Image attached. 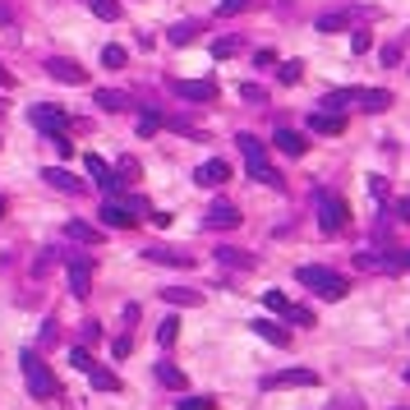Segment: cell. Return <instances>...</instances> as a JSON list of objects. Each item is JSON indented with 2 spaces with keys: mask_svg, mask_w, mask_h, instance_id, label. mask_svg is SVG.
Returning <instances> with one entry per match:
<instances>
[{
  "mask_svg": "<svg viewBox=\"0 0 410 410\" xmlns=\"http://www.w3.org/2000/svg\"><path fill=\"white\" fill-rule=\"evenodd\" d=\"M295 281L309 290H318L323 300H346L350 295V281L337 277L332 268H318V263H305V268H295Z\"/></svg>",
  "mask_w": 410,
  "mask_h": 410,
  "instance_id": "1",
  "label": "cell"
},
{
  "mask_svg": "<svg viewBox=\"0 0 410 410\" xmlns=\"http://www.w3.org/2000/svg\"><path fill=\"white\" fill-rule=\"evenodd\" d=\"M240 152H245V162H249V180H258V184H268V189H281V175H277V166L268 162V152H263V143L253 139V134H240Z\"/></svg>",
  "mask_w": 410,
  "mask_h": 410,
  "instance_id": "2",
  "label": "cell"
},
{
  "mask_svg": "<svg viewBox=\"0 0 410 410\" xmlns=\"http://www.w3.org/2000/svg\"><path fill=\"white\" fill-rule=\"evenodd\" d=\"M19 364H23V378H28V392H33V396H56V392H61L56 374L42 364V355H37V350H23V355H19Z\"/></svg>",
  "mask_w": 410,
  "mask_h": 410,
  "instance_id": "3",
  "label": "cell"
},
{
  "mask_svg": "<svg viewBox=\"0 0 410 410\" xmlns=\"http://www.w3.org/2000/svg\"><path fill=\"white\" fill-rule=\"evenodd\" d=\"M350 221V208L341 199H332V194H318V231L323 236H337V231H346Z\"/></svg>",
  "mask_w": 410,
  "mask_h": 410,
  "instance_id": "4",
  "label": "cell"
},
{
  "mask_svg": "<svg viewBox=\"0 0 410 410\" xmlns=\"http://www.w3.org/2000/svg\"><path fill=\"white\" fill-rule=\"evenodd\" d=\"M83 166H88V175L97 180V189H102L106 199H120L125 180H120V171H115V166H106L102 157H97V152H88V157H83Z\"/></svg>",
  "mask_w": 410,
  "mask_h": 410,
  "instance_id": "5",
  "label": "cell"
},
{
  "mask_svg": "<svg viewBox=\"0 0 410 410\" xmlns=\"http://www.w3.org/2000/svg\"><path fill=\"white\" fill-rule=\"evenodd\" d=\"M28 120H33L42 134H51V139L56 134H70V115H65L61 106H51V102H37L33 111H28Z\"/></svg>",
  "mask_w": 410,
  "mask_h": 410,
  "instance_id": "6",
  "label": "cell"
},
{
  "mask_svg": "<svg viewBox=\"0 0 410 410\" xmlns=\"http://www.w3.org/2000/svg\"><path fill=\"white\" fill-rule=\"evenodd\" d=\"M97 217H102V226H106V231H134V226H139V217H134V212L125 208L120 199H106Z\"/></svg>",
  "mask_w": 410,
  "mask_h": 410,
  "instance_id": "7",
  "label": "cell"
},
{
  "mask_svg": "<svg viewBox=\"0 0 410 410\" xmlns=\"http://www.w3.org/2000/svg\"><path fill=\"white\" fill-rule=\"evenodd\" d=\"M231 180V162L226 157H208L199 162V171H194V184H203V189H217V184Z\"/></svg>",
  "mask_w": 410,
  "mask_h": 410,
  "instance_id": "8",
  "label": "cell"
},
{
  "mask_svg": "<svg viewBox=\"0 0 410 410\" xmlns=\"http://www.w3.org/2000/svg\"><path fill=\"white\" fill-rule=\"evenodd\" d=\"M46 74H51L56 83H70V88L88 83V70H83V65H74V61H65V56H51V61H46Z\"/></svg>",
  "mask_w": 410,
  "mask_h": 410,
  "instance_id": "9",
  "label": "cell"
},
{
  "mask_svg": "<svg viewBox=\"0 0 410 410\" xmlns=\"http://www.w3.org/2000/svg\"><path fill=\"white\" fill-rule=\"evenodd\" d=\"M314 383H318L314 369H281V374H268V378H263V387H268V392H272V387H314Z\"/></svg>",
  "mask_w": 410,
  "mask_h": 410,
  "instance_id": "10",
  "label": "cell"
},
{
  "mask_svg": "<svg viewBox=\"0 0 410 410\" xmlns=\"http://www.w3.org/2000/svg\"><path fill=\"white\" fill-rule=\"evenodd\" d=\"M171 88L184 97V102H217V83L212 79H175Z\"/></svg>",
  "mask_w": 410,
  "mask_h": 410,
  "instance_id": "11",
  "label": "cell"
},
{
  "mask_svg": "<svg viewBox=\"0 0 410 410\" xmlns=\"http://www.w3.org/2000/svg\"><path fill=\"white\" fill-rule=\"evenodd\" d=\"M355 102H359V111L378 115V111L392 106V93H387V88H355Z\"/></svg>",
  "mask_w": 410,
  "mask_h": 410,
  "instance_id": "12",
  "label": "cell"
},
{
  "mask_svg": "<svg viewBox=\"0 0 410 410\" xmlns=\"http://www.w3.org/2000/svg\"><path fill=\"white\" fill-rule=\"evenodd\" d=\"M217 263H221V268H236V272H253V268H258V258H253L249 249H236V245H221Z\"/></svg>",
  "mask_w": 410,
  "mask_h": 410,
  "instance_id": "13",
  "label": "cell"
},
{
  "mask_svg": "<svg viewBox=\"0 0 410 410\" xmlns=\"http://www.w3.org/2000/svg\"><path fill=\"white\" fill-rule=\"evenodd\" d=\"M309 130H314V134H327V139H337V134L346 130V115H341V111H314V115H309Z\"/></svg>",
  "mask_w": 410,
  "mask_h": 410,
  "instance_id": "14",
  "label": "cell"
},
{
  "mask_svg": "<svg viewBox=\"0 0 410 410\" xmlns=\"http://www.w3.org/2000/svg\"><path fill=\"white\" fill-rule=\"evenodd\" d=\"M272 143H277L286 157H305V152H309V139H305V134H295V130H286V125L272 134Z\"/></svg>",
  "mask_w": 410,
  "mask_h": 410,
  "instance_id": "15",
  "label": "cell"
},
{
  "mask_svg": "<svg viewBox=\"0 0 410 410\" xmlns=\"http://www.w3.org/2000/svg\"><path fill=\"white\" fill-rule=\"evenodd\" d=\"M42 180L51 184V189H61V194H83V180H74V175L65 171V166H46Z\"/></svg>",
  "mask_w": 410,
  "mask_h": 410,
  "instance_id": "16",
  "label": "cell"
},
{
  "mask_svg": "<svg viewBox=\"0 0 410 410\" xmlns=\"http://www.w3.org/2000/svg\"><path fill=\"white\" fill-rule=\"evenodd\" d=\"M208 226H212V231L240 226V208H236V203H212V208H208Z\"/></svg>",
  "mask_w": 410,
  "mask_h": 410,
  "instance_id": "17",
  "label": "cell"
},
{
  "mask_svg": "<svg viewBox=\"0 0 410 410\" xmlns=\"http://www.w3.org/2000/svg\"><path fill=\"white\" fill-rule=\"evenodd\" d=\"M253 332H258V337L263 341H272V346H281V350H286L290 346V332L286 327H281V323H272V318H253V323H249Z\"/></svg>",
  "mask_w": 410,
  "mask_h": 410,
  "instance_id": "18",
  "label": "cell"
},
{
  "mask_svg": "<svg viewBox=\"0 0 410 410\" xmlns=\"http://www.w3.org/2000/svg\"><path fill=\"white\" fill-rule=\"evenodd\" d=\"M70 290H74V295H88V290H93V263H88V258L70 263Z\"/></svg>",
  "mask_w": 410,
  "mask_h": 410,
  "instance_id": "19",
  "label": "cell"
},
{
  "mask_svg": "<svg viewBox=\"0 0 410 410\" xmlns=\"http://www.w3.org/2000/svg\"><path fill=\"white\" fill-rule=\"evenodd\" d=\"M143 258L148 263H166V268H189V253H175V249H143Z\"/></svg>",
  "mask_w": 410,
  "mask_h": 410,
  "instance_id": "20",
  "label": "cell"
},
{
  "mask_svg": "<svg viewBox=\"0 0 410 410\" xmlns=\"http://www.w3.org/2000/svg\"><path fill=\"white\" fill-rule=\"evenodd\" d=\"M97 106H102V111H130V97L125 93H115V88H97Z\"/></svg>",
  "mask_w": 410,
  "mask_h": 410,
  "instance_id": "21",
  "label": "cell"
},
{
  "mask_svg": "<svg viewBox=\"0 0 410 410\" xmlns=\"http://www.w3.org/2000/svg\"><path fill=\"white\" fill-rule=\"evenodd\" d=\"M88 378H93L97 392H120V378H115L111 369H102V364H93V374H88Z\"/></svg>",
  "mask_w": 410,
  "mask_h": 410,
  "instance_id": "22",
  "label": "cell"
},
{
  "mask_svg": "<svg viewBox=\"0 0 410 410\" xmlns=\"http://www.w3.org/2000/svg\"><path fill=\"white\" fill-rule=\"evenodd\" d=\"M383 272H410V249H383Z\"/></svg>",
  "mask_w": 410,
  "mask_h": 410,
  "instance_id": "23",
  "label": "cell"
},
{
  "mask_svg": "<svg viewBox=\"0 0 410 410\" xmlns=\"http://www.w3.org/2000/svg\"><path fill=\"white\" fill-rule=\"evenodd\" d=\"M65 231H70V240H79V245H97V240H102V231L88 226V221H70Z\"/></svg>",
  "mask_w": 410,
  "mask_h": 410,
  "instance_id": "24",
  "label": "cell"
},
{
  "mask_svg": "<svg viewBox=\"0 0 410 410\" xmlns=\"http://www.w3.org/2000/svg\"><path fill=\"white\" fill-rule=\"evenodd\" d=\"M162 300H171V305H203V295H199V290H180V286H166L162 290Z\"/></svg>",
  "mask_w": 410,
  "mask_h": 410,
  "instance_id": "25",
  "label": "cell"
},
{
  "mask_svg": "<svg viewBox=\"0 0 410 410\" xmlns=\"http://www.w3.org/2000/svg\"><path fill=\"white\" fill-rule=\"evenodd\" d=\"M157 383L171 387V392H180V387H184V374H180L175 364H157Z\"/></svg>",
  "mask_w": 410,
  "mask_h": 410,
  "instance_id": "26",
  "label": "cell"
},
{
  "mask_svg": "<svg viewBox=\"0 0 410 410\" xmlns=\"http://www.w3.org/2000/svg\"><path fill=\"white\" fill-rule=\"evenodd\" d=\"M88 5H93V14L106 19V23H115V19H120V5H115V0H88Z\"/></svg>",
  "mask_w": 410,
  "mask_h": 410,
  "instance_id": "27",
  "label": "cell"
},
{
  "mask_svg": "<svg viewBox=\"0 0 410 410\" xmlns=\"http://www.w3.org/2000/svg\"><path fill=\"white\" fill-rule=\"evenodd\" d=\"M175 337H180V323H175V318H162V323H157V341H162V346H175Z\"/></svg>",
  "mask_w": 410,
  "mask_h": 410,
  "instance_id": "28",
  "label": "cell"
},
{
  "mask_svg": "<svg viewBox=\"0 0 410 410\" xmlns=\"http://www.w3.org/2000/svg\"><path fill=\"white\" fill-rule=\"evenodd\" d=\"M125 61H130V51H125V46H106V51H102V65H106V70H120Z\"/></svg>",
  "mask_w": 410,
  "mask_h": 410,
  "instance_id": "29",
  "label": "cell"
},
{
  "mask_svg": "<svg viewBox=\"0 0 410 410\" xmlns=\"http://www.w3.org/2000/svg\"><path fill=\"white\" fill-rule=\"evenodd\" d=\"M194 33H199V23H175V28H171V42H175V46H189Z\"/></svg>",
  "mask_w": 410,
  "mask_h": 410,
  "instance_id": "30",
  "label": "cell"
},
{
  "mask_svg": "<svg viewBox=\"0 0 410 410\" xmlns=\"http://www.w3.org/2000/svg\"><path fill=\"white\" fill-rule=\"evenodd\" d=\"M300 74H305V61H286V65L277 70V79H281V83H300Z\"/></svg>",
  "mask_w": 410,
  "mask_h": 410,
  "instance_id": "31",
  "label": "cell"
},
{
  "mask_svg": "<svg viewBox=\"0 0 410 410\" xmlns=\"http://www.w3.org/2000/svg\"><path fill=\"white\" fill-rule=\"evenodd\" d=\"M157 130H162V115H152V111H148V115H139V139H152Z\"/></svg>",
  "mask_w": 410,
  "mask_h": 410,
  "instance_id": "32",
  "label": "cell"
},
{
  "mask_svg": "<svg viewBox=\"0 0 410 410\" xmlns=\"http://www.w3.org/2000/svg\"><path fill=\"white\" fill-rule=\"evenodd\" d=\"M70 364L79 369V374H93V355H88L83 346H74V350H70Z\"/></svg>",
  "mask_w": 410,
  "mask_h": 410,
  "instance_id": "33",
  "label": "cell"
},
{
  "mask_svg": "<svg viewBox=\"0 0 410 410\" xmlns=\"http://www.w3.org/2000/svg\"><path fill=\"white\" fill-rule=\"evenodd\" d=\"M346 28V14H323L318 19V33H341Z\"/></svg>",
  "mask_w": 410,
  "mask_h": 410,
  "instance_id": "34",
  "label": "cell"
},
{
  "mask_svg": "<svg viewBox=\"0 0 410 410\" xmlns=\"http://www.w3.org/2000/svg\"><path fill=\"white\" fill-rule=\"evenodd\" d=\"M286 318H290L295 327H314V314H309V309H300V305H290V309H286Z\"/></svg>",
  "mask_w": 410,
  "mask_h": 410,
  "instance_id": "35",
  "label": "cell"
},
{
  "mask_svg": "<svg viewBox=\"0 0 410 410\" xmlns=\"http://www.w3.org/2000/svg\"><path fill=\"white\" fill-rule=\"evenodd\" d=\"M369 199H374V203H387V180H383V175H374V180H369Z\"/></svg>",
  "mask_w": 410,
  "mask_h": 410,
  "instance_id": "36",
  "label": "cell"
},
{
  "mask_svg": "<svg viewBox=\"0 0 410 410\" xmlns=\"http://www.w3.org/2000/svg\"><path fill=\"white\" fill-rule=\"evenodd\" d=\"M115 171H120V180H125V184H130L134 175H139V162H134V157H120V162H115Z\"/></svg>",
  "mask_w": 410,
  "mask_h": 410,
  "instance_id": "37",
  "label": "cell"
},
{
  "mask_svg": "<svg viewBox=\"0 0 410 410\" xmlns=\"http://www.w3.org/2000/svg\"><path fill=\"white\" fill-rule=\"evenodd\" d=\"M175 410H212V396H184Z\"/></svg>",
  "mask_w": 410,
  "mask_h": 410,
  "instance_id": "38",
  "label": "cell"
},
{
  "mask_svg": "<svg viewBox=\"0 0 410 410\" xmlns=\"http://www.w3.org/2000/svg\"><path fill=\"white\" fill-rule=\"evenodd\" d=\"M263 300H268V309H277V314H286V295H281V290H263Z\"/></svg>",
  "mask_w": 410,
  "mask_h": 410,
  "instance_id": "39",
  "label": "cell"
},
{
  "mask_svg": "<svg viewBox=\"0 0 410 410\" xmlns=\"http://www.w3.org/2000/svg\"><path fill=\"white\" fill-rule=\"evenodd\" d=\"M111 350H115V359H125V355L134 350V337H130V332H125V337H115V341H111Z\"/></svg>",
  "mask_w": 410,
  "mask_h": 410,
  "instance_id": "40",
  "label": "cell"
},
{
  "mask_svg": "<svg viewBox=\"0 0 410 410\" xmlns=\"http://www.w3.org/2000/svg\"><path fill=\"white\" fill-rule=\"evenodd\" d=\"M51 148L61 152V157H74V143H70V134H56V139H51Z\"/></svg>",
  "mask_w": 410,
  "mask_h": 410,
  "instance_id": "41",
  "label": "cell"
},
{
  "mask_svg": "<svg viewBox=\"0 0 410 410\" xmlns=\"http://www.w3.org/2000/svg\"><path fill=\"white\" fill-rule=\"evenodd\" d=\"M240 9H249V0H221V5H217V14L226 19V14H240Z\"/></svg>",
  "mask_w": 410,
  "mask_h": 410,
  "instance_id": "42",
  "label": "cell"
},
{
  "mask_svg": "<svg viewBox=\"0 0 410 410\" xmlns=\"http://www.w3.org/2000/svg\"><path fill=\"white\" fill-rule=\"evenodd\" d=\"M240 97H245V102H268V93H263L258 83H245V88H240Z\"/></svg>",
  "mask_w": 410,
  "mask_h": 410,
  "instance_id": "43",
  "label": "cell"
},
{
  "mask_svg": "<svg viewBox=\"0 0 410 410\" xmlns=\"http://www.w3.org/2000/svg\"><path fill=\"white\" fill-rule=\"evenodd\" d=\"M350 51L364 56V51H369V33H355V37H350Z\"/></svg>",
  "mask_w": 410,
  "mask_h": 410,
  "instance_id": "44",
  "label": "cell"
},
{
  "mask_svg": "<svg viewBox=\"0 0 410 410\" xmlns=\"http://www.w3.org/2000/svg\"><path fill=\"white\" fill-rule=\"evenodd\" d=\"M212 51H217V56H236V37H221V42L212 46Z\"/></svg>",
  "mask_w": 410,
  "mask_h": 410,
  "instance_id": "45",
  "label": "cell"
},
{
  "mask_svg": "<svg viewBox=\"0 0 410 410\" xmlns=\"http://www.w3.org/2000/svg\"><path fill=\"white\" fill-rule=\"evenodd\" d=\"M396 217H401V221H410V199H401V203H396Z\"/></svg>",
  "mask_w": 410,
  "mask_h": 410,
  "instance_id": "46",
  "label": "cell"
},
{
  "mask_svg": "<svg viewBox=\"0 0 410 410\" xmlns=\"http://www.w3.org/2000/svg\"><path fill=\"white\" fill-rule=\"evenodd\" d=\"M0 88H9V74L5 70H0Z\"/></svg>",
  "mask_w": 410,
  "mask_h": 410,
  "instance_id": "47",
  "label": "cell"
},
{
  "mask_svg": "<svg viewBox=\"0 0 410 410\" xmlns=\"http://www.w3.org/2000/svg\"><path fill=\"white\" fill-rule=\"evenodd\" d=\"M0 217H5V199H0Z\"/></svg>",
  "mask_w": 410,
  "mask_h": 410,
  "instance_id": "48",
  "label": "cell"
}]
</instances>
